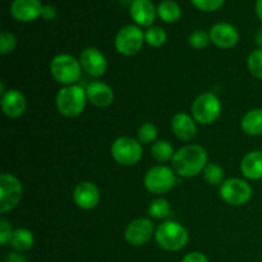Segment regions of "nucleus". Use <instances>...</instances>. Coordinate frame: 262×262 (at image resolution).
I'll return each instance as SVG.
<instances>
[{"label": "nucleus", "instance_id": "f257e3e1", "mask_svg": "<svg viewBox=\"0 0 262 262\" xmlns=\"http://www.w3.org/2000/svg\"><path fill=\"white\" fill-rule=\"evenodd\" d=\"M209 164V155L204 146L186 145L176 151L171 160V168L182 178H192L202 174Z\"/></svg>", "mask_w": 262, "mask_h": 262}, {"label": "nucleus", "instance_id": "f03ea898", "mask_svg": "<svg viewBox=\"0 0 262 262\" xmlns=\"http://www.w3.org/2000/svg\"><path fill=\"white\" fill-rule=\"evenodd\" d=\"M87 94L86 89L79 84L63 86L55 97V105L58 112L66 118H76L83 113L86 107Z\"/></svg>", "mask_w": 262, "mask_h": 262}, {"label": "nucleus", "instance_id": "7ed1b4c3", "mask_svg": "<svg viewBox=\"0 0 262 262\" xmlns=\"http://www.w3.org/2000/svg\"><path fill=\"white\" fill-rule=\"evenodd\" d=\"M189 239L188 230L178 222L168 220L156 228L155 241L163 250L177 252L183 250Z\"/></svg>", "mask_w": 262, "mask_h": 262}, {"label": "nucleus", "instance_id": "20e7f679", "mask_svg": "<svg viewBox=\"0 0 262 262\" xmlns=\"http://www.w3.org/2000/svg\"><path fill=\"white\" fill-rule=\"evenodd\" d=\"M82 67L79 59L69 54H58L50 61V73L58 83L63 86L77 84L81 79Z\"/></svg>", "mask_w": 262, "mask_h": 262}, {"label": "nucleus", "instance_id": "39448f33", "mask_svg": "<svg viewBox=\"0 0 262 262\" xmlns=\"http://www.w3.org/2000/svg\"><path fill=\"white\" fill-rule=\"evenodd\" d=\"M222 102L212 92H205L197 96L191 105V115L197 124L210 125L219 119L222 114Z\"/></svg>", "mask_w": 262, "mask_h": 262}, {"label": "nucleus", "instance_id": "423d86ee", "mask_svg": "<svg viewBox=\"0 0 262 262\" xmlns=\"http://www.w3.org/2000/svg\"><path fill=\"white\" fill-rule=\"evenodd\" d=\"M145 188L156 196H161L176 187L177 174L173 168L166 165H155L148 169L143 178Z\"/></svg>", "mask_w": 262, "mask_h": 262}, {"label": "nucleus", "instance_id": "0eeeda50", "mask_svg": "<svg viewBox=\"0 0 262 262\" xmlns=\"http://www.w3.org/2000/svg\"><path fill=\"white\" fill-rule=\"evenodd\" d=\"M113 159L119 165L132 166L140 163L143 155L142 143L132 137H119L113 142L110 148Z\"/></svg>", "mask_w": 262, "mask_h": 262}, {"label": "nucleus", "instance_id": "6e6552de", "mask_svg": "<svg viewBox=\"0 0 262 262\" xmlns=\"http://www.w3.org/2000/svg\"><path fill=\"white\" fill-rule=\"evenodd\" d=\"M220 197L230 206H243L252 199V187L246 179H225L219 189Z\"/></svg>", "mask_w": 262, "mask_h": 262}, {"label": "nucleus", "instance_id": "1a4fd4ad", "mask_svg": "<svg viewBox=\"0 0 262 262\" xmlns=\"http://www.w3.org/2000/svg\"><path fill=\"white\" fill-rule=\"evenodd\" d=\"M23 196V186L12 173L0 176V212L7 214L18 206Z\"/></svg>", "mask_w": 262, "mask_h": 262}, {"label": "nucleus", "instance_id": "9d476101", "mask_svg": "<svg viewBox=\"0 0 262 262\" xmlns=\"http://www.w3.org/2000/svg\"><path fill=\"white\" fill-rule=\"evenodd\" d=\"M145 43V32L138 26L129 25L120 28L115 36V49L123 56H133L140 53Z\"/></svg>", "mask_w": 262, "mask_h": 262}, {"label": "nucleus", "instance_id": "9b49d317", "mask_svg": "<svg viewBox=\"0 0 262 262\" xmlns=\"http://www.w3.org/2000/svg\"><path fill=\"white\" fill-rule=\"evenodd\" d=\"M155 230L152 220L147 217H138L127 225L124 230V238L130 246L140 247L155 237Z\"/></svg>", "mask_w": 262, "mask_h": 262}, {"label": "nucleus", "instance_id": "f8f14e48", "mask_svg": "<svg viewBox=\"0 0 262 262\" xmlns=\"http://www.w3.org/2000/svg\"><path fill=\"white\" fill-rule=\"evenodd\" d=\"M79 63L82 69L94 78L104 76L107 69V60L104 54L96 48H86L79 54Z\"/></svg>", "mask_w": 262, "mask_h": 262}, {"label": "nucleus", "instance_id": "ddd939ff", "mask_svg": "<svg viewBox=\"0 0 262 262\" xmlns=\"http://www.w3.org/2000/svg\"><path fill=\"white\" fill-rule=\"evenodd\" d=\"M74 204L82 210H94L101 200L99 187L89 181H83L76 186L73 191Z\"/></svg>", "mask_w": 262, "mask_h": 262}, {"label": "nucleus", "instance_id": "4468645a", "mask_svg": "<svg viewBox=\"0 0 262 262\" xmlns=\"http://www.w3.org/2000/svg\"><path fill=\"white\" fill-rule=\"evenodd\" d=\"M210 40L220 49H232L239 41V32L230 23H216L209 32Z\"/></svg>", "mask_w": 262, "mask_h": 262}, {"label": "nucleus", "instance_id": "2eb2a0df", "mask_svg": "<svg viewBox=\"0 0 262 262\" xmlns=\"http://www.w3.org/2000/svg\"><path fill=\"white\" fill-rule=\"evenodd\" d=\"M2 110L5 117L10 119H17L22 117L27 109V100L25 95L19 90H8L4 95H2Z\"/></svg>", "mask_w": 262, "mask_h": 262}, {"label": "nucleus", "instance_id": "dca6fc26", "mask_svg": "<svg viewBox=\"0 0 262 262\" xmlns=\"http://www.w3.org/2000/svg\"><path fill=\"white\" fill-rule=\"evenodd\" d=\"M40 0H14L10 5V14L19 22H32L42 13Z\"/></svg>", "mask_w": 262, "mask_h": 262}, {"label": "nucleus", "instance_id": "f3484780", "mask_svg": "<svg viewBox=\"0 0 262 262\" xmlns=\"http://www.w3.org/2000/svg\"><path fill=\"white\" fill-rule=\"evenodd\" d=\"M171 130L178 140L188 142L197 135V122L187 113L179 112L171 118Z\"/></svg>", "mask_w": 262, "mask_h": 262}, {"label": "nucleus", "instance_id": "a211bd4d", "mask_svg": "<svg viewBox=\"0 0 262 262\" xmlns=\"http://www.w3.org/2000/svg\"><path fill=\"white\" fill-rule=\"evenodd\" d=\"M87 99L96 107H107L114 101V91L107 83L92 81L86 87Z\"/></svg>", "mask_w": 262, "mask_h": 262}, {"label": "nucleus", "instance_id": "6ab92c4d", "mask_svg": "<svg viewBox=\"0 0 262 262\" xmlns=\"http://www.w3.org/2000/svg\"><path fill=\"white\" fill-rule=\"evenodd\" d=\"M129 13L132 19L141 27H151L155 20L158 9L151 0H133Z\"/></svg>", "mask_w": 262, "mask_h": 262}, {"label": "nucleus", "instance_id": "aec40b11", "mask_svg": "<svg viewBox=\"0 0 262 262\" xmlns=\"http://www.w3.org/2000/svg\"><path fill=\"white\" fill-rule=\"evenodd\" d=\"M241 173L248 181L262 179V150L250 151L241 161Z\"/></svg>", "mask_w": 262, "mask_h": 262}, {"label": "nucleus", "instance_id": "412c9836", "mask_svg": "<svg viewBox=\"0 0 262 262\" xmlns=\"http://www.w3.org/2000/svg\"><path fill=\"white\" fill-rule=\"evenodd\" d=\"M241 129L252 137L262 135V107H256L243 115L241 120Z\"/></svg>", "mask_w": 262, "mask_h": 262}, {"label": "nucleus", "instance_id": "4be33fe9", "mask_svg": "<svg viewBox=\"0 0 262 262\" xmlns=\"http://www.w3.org/2000/svg\"><path fill=\"white\" fill-rule=\"evenodd\" d=\"M9 243L18 252H26L32 248L33 243H35V237L27 228H18L13 232Z\"/></svg>", "mask_w": 262, "mask_h": 262}, {"label": "nucleus", "instance_id": "5701e85b", "mask_svg": "<svg viewBox=\"0 0 262 262\" xmlns=\"http://www.w3.org/2000/svg\"><path fill=\"white\" fill-rule=\"evenodd\" d=\"M174 154H176V151H174L173 145L166 140H159L151 146V156L159 163L171 161L174 158Z\"/></svg>", "mask_w": 262, "mask_h": 262}, {"label": "nucleus", "instance_id": "b1692460", "mask_svg": "<svg viewBox=\"0 0 262 262\" xmlns=\"http://www.w3.org/2000/svg\"><path fill=\"white\" fill-rule=\"evenodd\" d=\"M158 15L165 23H174L181 18L182 10L177 3L171 0H164L159 4Z\"/></svg>", "mask_w": 262, "mask_h": 262}, {"label": "nucleus", "instance_id": "393cba45", "mask_svg": "<svg viewBox=\"0 0 262 262\" xmlns=\"http://www.w3.org/2000/svg\"><path fill=\"white\" fill-rule=\"evenodd\" d=\"M148 215L152 219H158V220H163L166 219V217L170 215L171 212V206L169 204L168 200L161 199V197H158V199L152 200L148 205Z\"/></svg>", "mask_w": 262, "mask_h": 262}, {"label": "nucleus", "instance_id": "a878e982", "mask_svg": "<svg viewBox=\"0 0 262 262\" xmlns=\"http://www.w3.org/2000/svg\"><path fill=\"white\" fill-rule=\"evenodd\" d=\"M204 181L210 186H222L224 182V169L219 164L209 163L202 171Z\"/></svg>", "mask_w": 262, "mask_h": 262}, {"label": "nucleus", "instance_id": "bb28decb", "mask_svg": "<svg viewBox=\"0 0 262 262\" xmlns=\"http://www.w3.org/2000/svg\"><path fill=\"white\" fill-rule=\"evenodd\" d=\"M145 42L151 48H160L166 42V32L159 26H151L145 31Z\"/></svg>", "mask_w": 262, "mask_h": 262}, {"label": "nucleus", "instance_id": "cd10ccee", "mask_svg": "<svg viewBox=\"0 0 262 262\" xmlns=\"http://www.w3.org/2000/svg\"><path fill=\"white\" fill-rule=\"evenodd\" d=\"M247 67L250 73L252 74L255 78L261 79L262 81V49L253 50L252 53L248 55Z\"/></svg>", "mask_w": 262, "mask_h": 262}, {"label": "nucleus", "instance_id": "c85d7f7f", "mask_svg": "<svg viewBox=\"0 0 262 262\" xmlns=\"http://www.w3.org/2000/svg\"><path fill=\"white\" fill-rule=\"evenodd\" d=\"M138 141L142 145H148V143L156 142L158 138V128L154 125L152 123H143L140 128H138Z\"/></svg>", "mask_w": 262, "mask_h": 262}, {"label": "nucleus", "instance_id": "c756f323", "mask_svg": "<svg viewBox=\"0 0 262 262\" xmlns=\"http://www.w3.org/2000/svg\"><path fill=\"white\" fill-rule=\"evenodd\" d=\"M189 45L192 46L196 50H201V49H205L211 40H210V35L207 32L202 30H196L189 35Z\"/></svg>", "mask_w": 262, "mask_h": 262}, {"label": "nucleus", "instance_id": "7c9ffc66", "mask_svg": "<svg viewBox=\"0 0 262 262\" xmlns=\"http://www.w3.org/2000/svg\"><path fill=\"white\" fill-rule=\"evenodd\" d=\"M17 48V38L13 33L7 32H2L0 35V53L2 55H8L12 51H14V49Z\"/></svg>", "mask_w": 262, "mask_h": 262}, {"label": "nucleus", "instance_id": "2f4dec72", "mask_svg": "<svg viewBox=\"0 0 262 262\" xmlns=\"http://www.w3.org/2000/svg\"><path fill=\"white\" fill-rule=\"evenodd\" d=\"M192 4L202 12H214L220 9L225 0H191Z\"/></svg>", "mask_w": 262, "mask_h": 262}, {"label": "nucleus", "instance_id": "473e14b6", "mask_svg": "<svg viewBox=\"0 0 262 262\" xmlns=\"http://www.w3.org/2000/svg\"><path fill=\"white\" fill-rule=\"evenodd\" d=\"M13 232H14V230H13L12 224H10L7 219L3 217V219L0 220V245L7 246L8 243H9L10 238H12Z\"/></svg>", "mask_w": 262, "mask_h": 262}, {"label": "nucleus", "instance_id": "72a5a7b5", "mask_svg": "<svg viewBox=\"0 0 262 262\" xmlns=\"http://www.w3.org/2000/svg\"><path fill=\"white\" fill-rule=\"evenodd\" d=\"M182 262H209V258L202 252H189L184 256Z\"/></svg>", "mask_w": 262, "mask_h": 262}, {"label": "nucleus", "instance_id": "f704fd0d", "mask_svg": "<svg viewBox=\"0 0 262 262\" xmlns=\"http://www.w3.org/2000/svg\"><path fill=\"white\" fill-rule=\"evenodd\" d=\"M41 17L45 18L46 20L54 19L56 17V9L53 5H43L42 13H41Z\"/></svg>", "mask_w": 262, "mask_h": 262}, {"label": "nucleus", "instance_id": "c9c22d12", "mask_svg": "<svg viewBox=\"0 0 262 262\" xmlns=\"http://www.w3.org/2000/svg\"><path fill=\"white\" fill-rule=\"evenodd\" d=\"M7 262H27V258L20 255V252H12L8 255Z\"/></svg>", "mask_w": 262, "mask_h": 262}, {"label": "nucleus", "instance_id": "e433bc0d", "mask_svg": "<svg viewBox=\"0 0 262 262\" xmlns=\"http://www.w3.org/2000/svg\"><path fill=\"white\" fill-rule=\"evenodd\" d=\"M255 42H256V45L258 46V49H262V27L257 31V33H256Z\"/></svg>", "mask_w": 262, "mask_h": 262}, {"label": "nucleus", "instance_id": "4c0bfd02", "mask_svg": "<svg viewBox=\"0 0 262 262\" xmlns=\"http://www.w3.org/2000/svg\"><path fill=\"white\" fill-rule=\"evenodd\" d=\"M256 14H257V17L260 18V20L262 22V0H257L256 2Z\"/></svg>", "mask_w": 262, "mask_h": 262}, {"label": "nucleus", "instance_id": "58836bf2", "mask_svg": "<svg viewBox=\"0 0 262 262\" xmlns=\"http://www.w3.org/2000/svg\"><path fill=\"white\" fill-rule=\"evenodd\" d=\"M4 262H7V261H4Z\"/></svg>", "mask_w": 262, "mask_h": 262}]
</instances>
